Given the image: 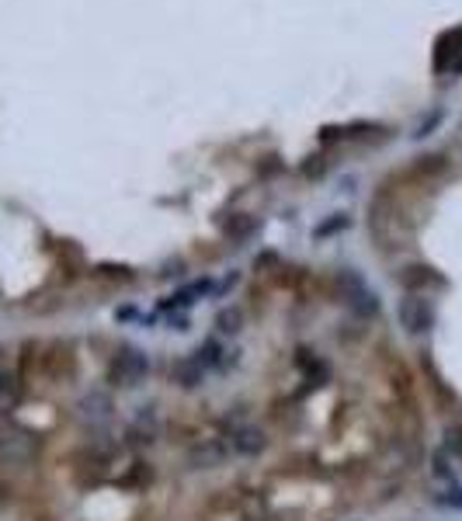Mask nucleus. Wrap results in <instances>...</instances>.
Segmentation results:
<instances>
[{
    "label": "nucleus",
    "mask_w": 462,
    "mask_h": 521,
    "mask_svg": "<svg viewBox=\"0 0 462 521\" xmlns=\"http://www.w3.org/2000/svg\"><path fill=\"white\" fill-rule=\"evenodd\" d=\"M195 362H198L202 369H215V365H222V344L208 337V341L195 351Z\"/></svg>",
    "instance_id": "15"
},
{
    "label": "nucleus",
    "mask_w": 462,
    "mask_h": 521,
    "mask_svg": "<svg viewBox=\"0 0 462 521\" xmlns=\"http://www.w3.org/2000/svg\"><path fill=\"white\" fill-rule=\"evenodd\" d=\"M296 362H299V369L310 376V382H323V379H327V372H330V369H327V362H323L320 355H313L310 348H303V351L296 355Z\"/></svg>",
    "instance_id": "12"
},
{
    "label": "nucleus",
    "mask_w": 462,
    "mask_h": 521,
    "mask_svg": "<svg viewBox=\"0 0 462 521\" xmlns=\"http://www.w3.org/2000/svg\"><path fill=\"white\" fill-rule=\"evenodd\" d=\"M146 372H150L146 355L139 348H122L108 365V382L112 386H139L146 379Z\"/></svg>",
    "instance_id": "2"
},
{
    "label": "nucleus",
    "mask_w": 462,
    "mask_h": 521,
    "mask_svg": "<svg viewBox=\"0 0 462 521\" xmlns=\"http://www.w3.org/2000/svg\"><path fill=\"white\" fill-rule=\"evenodd\" d=\"M222 459H226V448L219 441H202L198 448H191L188 466L191 469H212V466H222Z\"/></svg>",
    "instance_id": "9"
},
{
    "label": "nucleus",
    "mask_w": 462,
    "mask_h": 521,
    "mask_svg": "<svg viewBox=\"0 0 462 521\" xmlns=\"http://www.w3.org/2000/svg\"><path fill=\"white\" fill-rule=\"evenodd\" d=\"M348 226V215H334L330 222H320L317 229H313V240H323V236H334V233H341Z\"/></svg>",
    "instance_id": "17"
},
{
    "label": "nucleus",
    "mask_w": 462,
    "mask_h": 521,
    "mask_svg": "<svg viewBox=\"0 0 462 521\" xmlns=\"http://www.w3.org/2000/svg\"><path fill=\"white\" fill-rule=\"evenodd\" d=\"M299 170H303V177H323L327 174V160L323 157H306V164Z\"/></svg>",
    "instance_id": "19"
},
{
    "label": "nucleus",
    "mask_w": 462,
    "mask_h": 521,
    "mask_svg": "<svg viewBox=\"0 0 462 521\" xmlns=\"http://www.w3.org/2000/svg\"><path fill=\"white\" fill-rule=\"evenodd\" d=\"M441 507H462V490H448V493H438L434 497Z\"/></svg>",
    "instance_id": "21"
},
{
    "label": "nucleus",
    "mask_w": 462,
    "mask_h": 521,
    "mask_svg": "<svg viewBox=\"0 0 462 521\" xmlns=\"http://www.w3.org/2000/svg\"><path fill=\"white\" fill-rule=\"evenodd\" d=\"M157 438H160V417H157V410L153 407H139L136 417H132V424H129V431H125V441L129 445H150Z\"/></svg>",
    "instance_id": "6"
},
{
    "label": "nucleus",
    "mask_w": 462,
    "mask_h": 521,
    "mask_svg": "<svg viewBox=\"0 0 462 521\" xmlns=\"http://www.w3.org/2000/svg\"><path fill=\"white\" fill-rule=\"evenodd\" d=\"M215 327H219L222 334H237V330L244 327V317H240V310H219V317H215Z\"/></svg>",
    "instance_id": "16"
},
{
    "label": "nucleus",
    "mask_w": 462,
    "mask_h": 521,
    "mask_svg": "<svg viewBox=\"0 0 462 521\" xmlns=\"http://www.w3.org/2000/svg\"><path fill=\"white\" fill-rule=\"evenodd\" d=\"M39 455V438L18 424L0 421V462L8 466H32Z\"/></svg>",
    "instance_id": "1"
},
{
    "label": "nucleus",
    "mask_w": 462,
    "mask_h": 521,
    "mask_svg": "<svg viewBox=\"0 0 462 521\" xmlns=\"http://www.w3.org/2000/svg\"><path fill=\"white\" fill-rule=\"evenodd\" d=\"M115 317H118V320H132V317H136V310H132V306H122Z\"/></svg>",
    "instance_id": "25"
},
{
    "label": "nucleus",
    "mask_w": 462,
    "mask_h": 521,
    "mask_svg": "<svg viewBox=\"0 0 462 521\" xmlns=\"http://www.w3.org/2000/svg\"><path fill=\"white\" fill-rule=\"evenodd\" d=\"M98 275L101 279H115V282H129L132 279V272L125 265H98Z\"/></svg>",
    "instance_id": "18"
},
{
    "label": "nucleus",
    "mask_w": 462,
    "mask_h": 521,
    "mask_svg": "<svg viewBox=\"0 0 462 521\" xmlns=\"http://www.w3.org/2000/svg\"><path fill=\"white\" fill-rule=\"evenodd\" d=\"M441 118H445V112H441V108H438V112H431V115H427V118L417 125V132H414V136H417V139L431 136V129H438V122H441Z\"/></svg>",
    "instance_id": "20"
},
{
    "label": "nucleus",
    "mask_w": 462,
    "mask_h": 521,
    "mask_svg": "<svg viewBox=\"0 0 462 521\" xmlns=\"http://www.w3.org/2000/svg\"><path fill=\"white\" fill-rule=\"evenodd\" d=\"M146 479H150L146 462H136V473H132V476H125V486H136V483H146Z\"/></svg>",
    "instance_id": "22"
},
{
    "label": "nucleus",
    "mask_w": 462,
    "mask_h": 521,
    "mask_svg": "<svg viewBox=\"0 0 462 521\" xmlns=\"http://www.w3.org/2000/svg\"><path fill=\"white\" fill-rule=\"evenodd\" d=\"M202 379H205V369H202L195 358H184V362L174 369V382H177V386H184V389L202 386Z\"/></svg>",
    "instance_id": "13"
},
{
    "label": "nucleus",
    "mask_w": 462,
    "mask_h": 521,
    "mask_svg": "<svg viewBox=\"0 0 462 521\" xmlns=\"http://www.w3.org/2000/svg\"><path fill=\"white\" fill-rule=\"evenodd\" d=\"M18 400H21V386H18V379H11V376L0 372V414H8L11 407H18Z\"/></svg>",
    "instance_id": "14"
},
{
    "label": "nucleus",
    "mask_w": 462,
    "mask_h": 521,
    "mask_svg": "<svg viewBox=\"0 0 462 521\" xmlns=\"http://www.w3.org/2000/svg\"><path fill=\"white\" fill-rule=\"evenodd\" d=\"M344 303H348V306H351V313H355V317H362V320H372V317L379 313V299L368 292V285L355 289V292H351Z\"/></svg>",
    "instance_id": "10"
},
{
    "label": "nucleus",
    "mask_w": 462,
    "mask_h": 521,
    "mask_svg": "<svg viewBox=\"0 0 462 521\" xmlns=\"http://www.w3.org/2000/svg\"><path fill=\"white\" fill-rule=\"evenodd\" d=\"M434 70H462V28H448L434 42Z\"/></svg>",
    "instance_id": "4"
},
{
    "label": "nucleus",
    "mask_w": 462,
    "mask_h": 521,
    "mask_svg": "<svg viewBox=\"0 0 462 521\" xmlns=\"http://www.w3.org/2000/svg\"><path fill=\"white\" fill-rule=\"evenodd\" d=\"M400 282H403V289H407V292H420V289L438 285L441 279H438V272H434V268H427V265H410V268H403V272H400Z\"/></svg>",
    "instance_id": "7"
},
{
    "label": "nucleus",
    "mask_w": 462,
    "mask_h": 521,
    "mask_svg": "<svg viewBox=\"0 0 462 521\" xmlns=\"http://www.w3.org/2000/svg\"><path fill=\"white\" fill-rule=\"evenodd\" d=\"M80 421H87V424H108V421H112V400L101 396V393L84 396V403H80Z\"/></svg>",
    "instance_id": "8"
},
{
    "label": "nucleus",
    "mask_w": 462,
    "mask_h": 521,
    "mask_svg": "<svg viewBox=\"0 0 462 521\" xmlns=\"http://www.w3.org/2000/svg\"><path fill=\"white\" fill-rule=\"evenodd\" d=\"M431 473H434L438 479H448V476H452L448 466H445V455H434V459H431Z\"/></svg>",
    "instance_id": "24"
},
{
    "label": "nucleus",
    "mask_w": 462,
    "mask_h": 521,
    "mask_svg": "<svg viewBox=\"0 0 462 521\" xmlns=\"http://www.w3.org/2000/svg\"><path fill=\"white\" fill-rule=\"evenodd\" d=\"M445 438H448V441H445V445H448V452L462 455V431H459V427H448V434H445Z\"/></svg>",
    "instance_id": "23"
},
{
    "label": "nucleus",
    "mask_w": 462,
    "mask_h": 521,
    "mask_svg": "<svg viewBox=\"0 0 462 521\" xmlns=\"http://www.w3.org/2000/svg\"><path fill=\"white\" fill-rule=\"evenodd\" d=\"M400 324L407 327V334H427L434 324V310L427 306V299H420L417 292L400 299Z\"/></svg>",
    "instance_id": "3"
},
{
    "label": "nucleus",
    "mask_w": 462,
    "mask_h": 521,
    "mask_svg": "<svg viewBox=\"0 0 462 521\" xmlns=\"http://www.w3.org/2000/svg\"><path fill=\"white\" fill-rule=\"evenodd\" d=\"M254 229H258V219H254V215H233V219L222 226V233H226L229 243H244V240H251Z\"/></svg>",
    "instance_id": "11"
},
{
    "label": "nucleus",
    "mask_w": 462,
    "mask_h": 521,
    "mask_svg": "<svg viewBox=\"0 0 462 521\" xmlns=\"http://www.w3.org/2000/svg\"><path fill=\"white\" fill-rule=\"evenodd\" d=\"M229 445H233L237 455L254 459V455H261V452L268 448V434H265L258 424H237L233 431H229Z\"/></svg>",
    "instance_id": "5"
}]
</instances>
